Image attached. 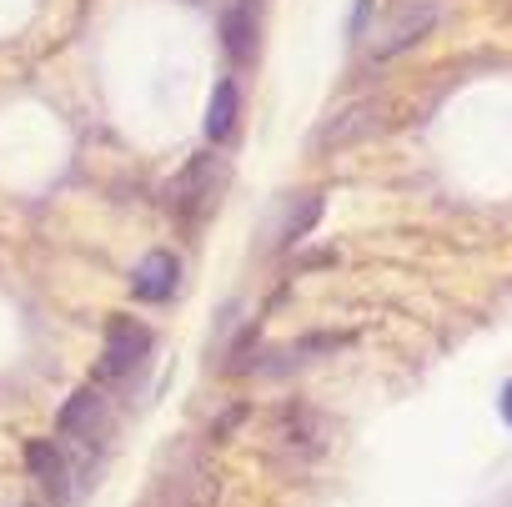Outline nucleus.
Segmentation results:
<instances>
[{"label": "nucleus", "mask_w": 512, "mask_h": 507, "mask_svg": "<svg viewBox=\"0 0 512 507\" xmlns=\"http://www.w3.org/2000/svg\"><path fill=\"white\" fill-rule=\"evenodd\" d=\"M437 16H442L437 0H392V6L372 21V31H367V56L372 61H392V56L412 51L417 41L432 36Z\"/></svg>", "instance_id": "1"}, {"label": "nucleus", "mask_w": 512, "mask_h": 507, "mask_svg": "<svg viewBox=\"0 0 512 507\" xmlns=\"http://www.w3.org/2000/svg\"><path fill=\"white\" fill-rule=\"evenodd\" d=\"M151 327L136 322V317H111L106 322V342H101V357H96V382L111 387V382H126L146 357H151Z\"/></svg>", "instance_id": "2"}, {"label": "nucleus", "mask_w": 512, "mask_h": 507, "mask_svg": "<svg viewBox=\"0 0 512 507\" xmlns=\"http://www.w3.org/2000/svg\"><path fill=\"white\" fill-rule=\"evenodd\" d=\"M221 181H226V161H221V156H191L186 171L171 181V206L196 221V216H206V211L216 206Z\"/></svg>", "instance_id": "3"}, {"label": "nucleus", "mask_w": 512, "mask_h": 507, "mask_svg": "<svg viewBox=\"0 0 512 507\" xmlns=\"http://www.w3.org/2000/svg\"><path fill=\"white\" fill-rule=\"evenodd\" d=\"M56 432L71 437V442H81V447H96V442L106 437V397H101L96 382L66 397V407H61V417H56Z\"/></svg>", "instance_id": "4"}, {"label": "nucleus", "mask_w": 512, "mask_h": 507, "mask_svg": "<svg viewBox=\"0 0 512 507\" xmlns=\"http://www.w3.org/2000/svg\"><path fill=\"white\" fill-rule=\"evenodd\" d=\"M26 467H31V477H36L56 502H76V467H71V457H66L61 442L31 437V442H26Z\"/></svg>", "instance_id": "5"}, {"label": "nucleus", "mask_w": 512, "mask_h": 507, "mask_svg": "<svg viewBox=\"0 0 512 507\" xmlns=\"http://www.w3.org/2000/svg\"><path fill=\"white\" fill-rule=\"evenodd\" d=\"M176 287H181V262L171 257V251H146V257L136 262V272H131V297L136 302H151V307H161V302H171L176 297Z\"/></svg>", "instance_id": "6"}, {"label": "nucleus", "mask_w": 512, "mask_h": 507, "mask_svg": "<svg viewBox=\"0 0 512 507\" xmlns=\"http://www.w3.org/2000/svg\"><path fill=\"white\" fill-rule=\"evenodd\" d=\"M377 126H382V106H377V101H362V106H352V111L332 116V121L322 126L317 146H322V151H332V146H352V141L372 136Z\"/></svg>", "instance_id": "7"}, {"label": "nucleus", "mask_w": 512, "mask_h": 507, "mask_svg": "<svg viewBox=\"0 0 512 507\" xmlns=\"http://www.w3.org/2000/svg\"><path fill=\"white\" fill-rule=\"evenodd\" d=\"M221 41L231 61H251L256 56V0H236L221 11Z\"/></svg>", "instance_id": "8"}, {"label": "nucleus", "mask_w": 512, "mask_h": 507, "mask_svg": "<svg viewBox=\"0 0 512 507\" xmlns=\"http://www.w3.org/2000/svg\"><path fill=\"white\" fill-rule=\"evenodd\" d=\"M236 116H241V91L236 81H216L211 86V101H206V136L211 141H226L236 131Z\"/></svg>", "instance_id": "9"}, {"label": "nucleus", "mask_w": 512, "mask_h": 507, "mask_svg": "<svg viewBox=\"0 0 512 507\" xmlns=\"http://www.w3.org/2000/svg\"><path fill=\"white\" fill-rule=\"evenodd\" d=\"M322 221V191H307V196H297L292 201V211H287V221H282V246H302L307 241V231Z\"/></svg>", "instance_id": "10"}, {"label": "nucleus", "mask_w": 512, "mask_h": 507, "mask_svg": "<svg viewBox=\"0 0 512 507\" xmlns=\"http://www.w3.org/2000/svg\"><path fill=\"white\" fill-rule=\"evenodd\" d=\"M497 412H502V422L512 427V382H507V387L497 392Z\"/></svg>", "instance_id": "11"}, {"label": "nucleus", "mask_w": 512, "mask_h": 507, "mask_svg": "<svg viewBox=\"0 0 512 507\" xmlns=\"http://www.w3.org/2000/svg\"><path fill=\"white\" fill-rule=\"evenodd\" d=\"M26 507H31V502H26Z\"/></svg>", "instance_id": "12"}]
</instances>
